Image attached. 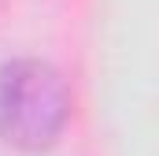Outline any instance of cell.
Returning a JSON list of instances; mask_svg holds the SVG:
<instances>
[{
	"label": "cell",
	"instance_id": "cell-1",
	"mask_svg": "<svg viewBox=\"0 0 159 156\" xmlns=\"http://www.w3.org/2000/svg\"><path fill=\"white\" fill-rule=\"evenodd\" d=\"M70 119V89L44 60L0 67V138L22 153L52 149Z\"/></svg>",
	"mask_w": 159,
	"mask_h": 156
}]
</instances>
